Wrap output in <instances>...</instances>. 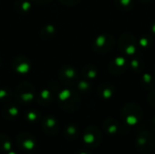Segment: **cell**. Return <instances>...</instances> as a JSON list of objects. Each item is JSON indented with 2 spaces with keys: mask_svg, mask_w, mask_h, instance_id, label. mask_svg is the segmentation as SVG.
Here are the masks:
<instances>
[{
  "mask_svg": "<svg viewBox=\"0 0 155 154\" xmlns=\"http://www.w3.org/2000/svg\"><path fill=\"white\" fill-rule=\"evenodd\" d=\"M155 145V138L153 133L148 131L141 132L136 138V149L143 154L149 153L153 150Z\"/></svg>",
  "mask_w": 155,
  "mask_h": 154,
  "instance_id": "1",
  "label": "cell"
},
{
  "mask_svg": "<svg viewBox=\"0 0 155 154\" xmlns=\"http://www.w3.org/2000/svg\"><path fill=\"white\" fill-rule=\"evenodd\" d=\"M16 94L23 100H29L34 96V87L31 85V84L23 83L17 87Z\"/></svg>",
  "mask_w": 155,
  "mask_h": 154,
  "instance_id": "2",
  "label": "cell"
},
{
  "mask_svg": "<svg viewBox=\"0 0 155 154\" xmlns=\"http://www.w3.org/2000/svg\"><path fill=\"white\" fill-rule=\"evenodd\" d=\"M59 77L65 84H73L74 82V80H75L76 74H75L74 70L72 67H70V66H64L60 70Z\"/></svg>",
  "mask_w": 155,
  "mask_h": 154,
  "instance_id": "3",
  "label": "cell"
},
{
  "mask_svg": "<svg viewBox=\"0 0 155 154\" xmlns=\"http://www.w3.org/2000/svg\"><path fill=\"white\" fill-rule=\"evenodd\" d=\"M14 69L19 74H25L30 69L29 61L25 57L16 58L14 62Z\"/></svg>",
  "mask_w": 155,
  "mask_h": 154,
  "instance_id": "4",
  "label": "cell"
},
{
  "mask_svg": "<svg viewBox=\"0 0 155 154\" xmlns=\"http://www.w3.org/2000/svg\"><path fill=\"white\" fill-rule=\"evenodd\" d=\"M104 130H106L110 134H114L118 131V126L114 120H107L104 123Z\"/></svg>",
  "mask_w": 155,
  "mask_h": 154,
  "instance_id": "5",
  "label": "cell"
},
{
  "mask_svg": "<svg viewBox=\"0 0 155 154\" xmlns=\"http://www.w3.org/2000/svg\"><path fill=\"white\" fill-rule=\"evenodd\" d=\"M42 32H44V35H42V36H44L45 38V37H49L50 38L51 36H53V34L54 33V28L52 25H47L46 27H45L43 29Z\"/></svg>",
  "mask_w": 155,
  "mask_h": 154,
  "instance_id": "6",
  "label": "cell"
},
{
  "mask_svg": "<svg viewBox=\"0 0 155 154\" xmlns=\"http://www.w3.org/2000/svg\"><path fill=\"white\" fill-rule=\"evenodd\" d=\"M21 5L17 6V8H21V11H28L30 9V3L27 0H19L18 1Z\"/></svg>",
  "mask_w": 155,
  "mask_h": 154,
  "instance_id": "7",
  "label": "cell"
},
{
  "mask_svg": "<svg viewBox=\"0 0 155 154\" xmlns=\"http://www.w3.org/2000/svg\"><path fill=\"white\" fill-rule=\"evenodd\" d=\"M63 4L64 5H75L77 4L80 0H60Z\"/></svg>",
  "mask_w": 155,
  "mask_h": 154,
  "instance_id": "8",
  "label": "cell"
},
{
  "mask_svg": "<svg viewBox=\"0 0 155 154\" xmlns=\"http://www.w3.org/2000/svg\"><path fill=\"white\" fill-rule=\"evenodd\" d=\"M151 126H152V129H153V131H154L155 132V119H153V120Z\"/></svg>",
  "mask_w": 155,
  "mask_h": 154,
  "instance_id": "9",
  "label": "cell"
},
{
  "mask_svg": "<svg viewBox=\"0 0 155 154\" xmlns=\"http://www.w3.org/2000/svg\"><path fill=\"white\" fill-rule=\"evenodd\" d=\"M45 1H48V0H36V2L38 3H44Z\"/></svg>",
  "mask_w": 155,
  "mask_h": 154,
  "instance_id": "10",
  "label": "cell"
},
{
  "mask_svg": "<svg viewBox=\"0 0 155 154\" xmlns=\"http://www.w3.org/2000/svg\"><path fill=\"white\" fill-rule=\"evenodd\" d=\"M0 64H1V60H0Z\"/></svg>",
  "mask_w": 155,
  "mask_h": 154,
  "instance_id": "11",
  "label": "cell"
}]
</instances>
